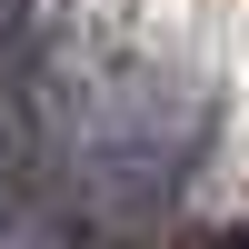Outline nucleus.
<instances>
[{"label": "nucleus", "instance_id": "obj_2", "mask_svg": "<svg viewBox=\"0 0 249 249\" xmlns=\"http://www.w3.org/2000/svg\"><path fill=\"white\" fill-rule=\"evenodd\" d=\"M210 249H249V230H230V239H210Z\"/></svg>", "mask_w": 249, "mask_h": 249}, {"label": "nucleus", "instance_id": "obj_1", "mask_svg": "<svg viewBox=\"0 0 249 249\" xmlns=\"http://www.w3.org/2000/svg\"><path fill=\"white\" fill-rule=\"evenodd\" d=\"M20 210V160H10V140H0V219Z\"/></svg>", "mask_w": 249, "mask_h": 249}]
</instances>
